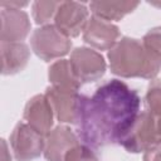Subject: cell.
I'll use <instances>...</instances> for the list:
<instances>
[{
  "instance_id": "4fadbf2b",
  "label": "cell",
  "mask_w": 161,
  "mask_h": 161,
  "mask_svg": "<svg viewBox=\"0 0 161 161\" xmlns=\"http://www.w3.org/2000/svg\"><path fill=\"white\" fill-rule=\"evenodd\" d=\"M1 73L4 75H11L21 72L30 58V50L26 44L4 43L1 42Z\"/></svg>"
},
{
  "instance_id": "44dd1931",
  "label": "cell",
  "mask_w": 161,
  "mask_h": 161,
  "mask_svg": "<svg viewBox=\"0 0 161 161\" xmlns=\"http://www.w3.org/2000/svg\"><path fill=\"white\" fill-rule=\"evenodd\" d=\"M1 146H3V158H1V161H11V156L8 152V146H6V142L4 140H1Z\"/></svg>"
},
{
  "instance_id": "52a82bcc",
  "label": "cell",
  "mask_w": 161,
  "mask_h": 161,
  "mask_svg": "<svg viewBox=\"0 0 161 161\" xmlns=\"http://www.w3.org/2000/svg\"><path fill=\"white\" fill-rule=\"evenodd\" d=\"M45 96L59 122L75 125L83 101V96L79 94L78 91L50 86L47 88Z\"/></svg>"
},
{
  "instance_id": "3957f363",
  "label": "cell",
  "mask_w": 161,
  "mask_h": 161,
  "mask_svg": "<svg viewBox=\"0 0 161 161\" xmlns=\"http://www.w3.org/2000/svg\"><path fill=\"white\" fill-rule=\"evenodd\" d=\"M157 142H161V114L145 109L140 112L121 145L128 152L138 153Z\"/></svg>"
},
{
  "instance_id": "e0dca14e",
  "label": "cell",
  "mask_w": 161,
  "mask_h": 161,
  "mask_svg": "<svg viewBox=\"0 0 161 161\" xmlns=\"http://www.w3.org/2000/svg\"><path fill=\"white\" fill-rule=\"evenodd\" d=\"M145 103H146V109L161 114V80L160 79H153L148 84L147 92L145 96Z\"/></svg>"
},
{
  "instance_id": "7a4b0ae2",
  "label": "cell",
  "mask_w": 161,
  "mask_h": 161,
  "mask_svg": "<svg viewBox=\"0 0 161 161\" xmlns=\"http://www.w3.org/2000/svg\"><path fill=\"white\" fill-rule=\"evenodd\" d=\"M109 69L122 78H155L161 69V58L142 42L125 36L108 52Z\"/></svg>"
},
{
  "instance_id": "7c38bea8",
  "label": "cell",
  "mask_w": 161,
  "mask_h": 161,
  "mask_svg": "<svg viewBox=\"0 0 161 161\" xmlns=\"http://www.w3.org/2000/svg\"><path fill=\"white\" fill-rule=\"evenodd\" d=\"M78 145V135L67 126H57L45 136L44 157L47 161H64L65 153Z\"/></svg>"
},
{
  "instance_id": "5bb4252c",
  "label": "cell",
  "mask_w": 161,
  "mask_h": 161,
  "mask_svg": "<svg viewBox=\"0 0 161 161\" xmlns=\"http://www.w3.org/2000/svg\"><path fill=\"white\" fill-rule=\"evenodd\" d=\"M140 3L137 1H92L89 8L94 16L106 21L121 20L125 15L132 13Z\"/></svg>"
},
{
  "instance_id": "ffe728a7",
  "label": "cell",
  "mask_w": 161,
  "mask_h": 161,
  "mask_svg": "<svg viewBox=\"0 0 161 161\" xmlns=\"http://www.w3.org/2000/svg\"><path fill=\"white\" fill-rule=\"evenodd\" d=\"M143 161H161V142L155 143L145 151Z\"/></svg>"
},
{
  "instance_id": "9a60e30c",
  "label": "cell",
  "mask_w": 161,
  "mask_h": 161,
  "mask_svg": "<svg viewBox=\"0 0 161 161\" xmlns=\"http://www.w3.org/2000/svg\"><path fill=\"white\" fill-rule=\"evenodd\" d=\"M48 78L53 87L78 91L82 83L75 77L70 62L67 59H59L54 62L48 69Z\"/></svg>"
},
{
  "instance_id": "8992f818",
  "label": "cell",
  "mask_w": 161,
  "mask_h": 161,
  "mask_svg": "<svg viewBox=\"0 0 161 161\" xmlns=\"http://www.w3.org/2000/svg\"><path fill=\"white\" fill-rule=\"evenodd\" d=\"M70 65L80 83H91L101 79L106 73V60L96 50L78 47L70 53Z\"/></svg>"
},
{
  "instance_id": "2e32d148",
  "label": "cell",
  "mask_w": 161,
  "mask_h": 161,
  "mask_svg": "<svg viewBox=\"0 0 161 161\" xmlns=\"http://www.w3.org/2000/svg\"><path fill=\"white\" fill-rule=\"evenodd\" d=\"M62 1H35L31 6L33 19L36 24H45L53 16H55L57 10Z\"/></svg>"
},
{
  "instance_id": "5b68a950",
  "label": "cell",
  "mask_w": 161,
  "mask_h": 161,
  "mask_svg": "<svg viewBox=\"0 0 161 161\" xmlns=\"http://www.w3.org/2000/svg\"><path fill=\"white\" fill-rule=\"evenodd\" d=\"M45 136L39 133L36 130L30 127L28 123L19 122L11 135L10 146L14 152V157L18 161H31L44 152Z\"/></svg>"
},
{
  "instance_id": "30bf717a",
  "label": "cell",
  "mask_w": 161,
  "mask_h": 161,
  "mask_svg": "<svg viewBox=\"0 0 161 161\" xmlns=\"http://www.w3.org/2000/svg\"><path fill=\"white\" fill-rule=\"evenodd\" d=\"M54 111L45 94L31 97L24 108V119L30 127L36 130L43 136H47L53 127Z\"/></svg>"
},
{
  "instance_id": "9c48e42d",
  "label": "cell",
  "mask_w": 161,
  "mask_h": 161,
  "mask_svg": "<svg viewBox=\"0 0 161 161\" xmlns=\"http://www.w3.org/2000/svg\"><path fill=\"white\" fill-rule=\"evenodd\" d=\"M119 30L114 24L91 16L83 30V40L98 50H111L118 42Z\"/></svg>"
},
{
  "instance_id": "d6986e66",
  "label": "cell",
  "mask_w": 161,
  "mask_h": 161,
  "mask_svg": "<svg viewBox=\"0 0 161 161\" xmlns=\"http://www.w3.org/2000/svg\"><path fill=\"white\" fill-rule=\"evenodd\" d=\"M142 43L145 44V47L148 50H151L153 54H156L158 58H161V26L150 29L145 34Z\"/></svg>"
},
{
  "instance_id": "ba28073f",
  "label": "cell",
  "mask_w": 161,
  "mask_h": 161,
  "mask_svg": "<svg viewBox=\"0 0 161 161\" xmlns=\"http://www.w3.org/2000/svg\"><path fill=\"white\" fill-rule=\"evenodd\" d=\"M88 19V9L83 3L62 1L54 16V25L68 38H74L84 30Z\"/></svg>"
},
{
  "instance_id": "277c9868",
  "label": "cell",
  "mask_w": 161,
  "mask_h": 161,
  "mask_svg": "<svg viewBox=\"0 0 161 161\" xmlns=\"http://www.w3.org/2000/svg\"><path fill=\"white\" fill-rule=\"evenodd\" d=\"M33 52L44 62H50L67 55L70 50V39L59 31L55 25H43L33 31L30 38Z\"/></svg>"
},
{
  "instance_id": "6da1fadb",
  "label": "cell",
  "mask_w": 161,
  "mask_h": 161,
  "mask_svg": "<svg viewBox=\"0 0 161 161\" xmlns=\"http://www.w3.org/2000/svg\"><path fill=\"white\" fill-rule=\"evenodd\" d=\"M140 106L136 89L119 79L106 80L92 97L83 96L77 135L89 147L121 145L141 112Z\"/></svg>"
},
{
  "instance_id": "8fae6325",
  "label": "cell",
  "mask_w": 161,
  "mask_h": 161,
  "mask_svg": "<svg viewBox=\"0 0 161 161\" xmlns=\"http://www.w3.org/2000/svg\"><path fill=\"white\" fill-rule=\"evenodd\" d=\"M0 38L4 43H18L30 31V20L25 11L16 8H3Z\"/></svg>"
},
{
  "instance_id": "ac0fdd59",
  "label": "cell",
  "mask_w": 161,
  "mask_h": 161,
  "mask_svg": "<svg viewBox=\"0 0 161 161\" xmlns=\"http://www.w3.org/2000/svg\"><path fill=\"white\" fill-rule=\"evenodd\" d=\"M64 161H98V157L89 146L78 143L65 153Z\"/></svg>"
}]
</instances>
